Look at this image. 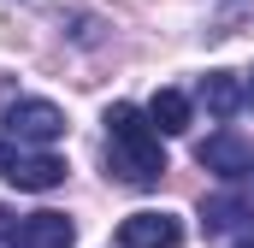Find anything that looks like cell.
I'll return each instance as SVG.
<instances>
[{"label": "cell", "mask_w": 254, "mask_h": 248, "mask_svg": "<svg viewBox=\"0 0 254 248\" xmlns=\"http://www.w3.org/2000/svg\"><path fill=\"white\" fill-rule=\"evenodd\" d=\"M254 231V195L249 189H219V195H201V231L219 237V231Z\"/></svg>", "instance_id": "4"}, {"label": "cell", "mask_w": 254, "mask_h": 248, "mask_svg": "<svg viewBox=\"0 0 254 248\" xmlns=\"http://www.w3.org/2000/svg\"><path fill=\"white\" fill-rule=\"evenodd\" d=\"M195 166L213 172V178H225V184H243V178H254V148L237 130H213V136L195 148Z\"/></svg>", "instance_id": "3"}, {"label": "cell", "mask_w": 254, "mask_h": 248, "mask_svg": "<svg viewBox=\"0 0 254 248\" xmlns=\"http://www.w3.org/2000/svg\"><path fill=\"white\" fill-rule=\"evenodd\" d=\"M243 107H249V113H254V71H249V77H243Z\"/></svg>", "instance_id": "12"}, {"label": "cell", "mask_w": 254, "mask_h": 248, "mask_svg": "<svg viewBox=\"0 0 254 248\" xmlns=\"http://www.w3.org/2000/svg\"><path fill=\"white\" fill-rule=\"evenodd\" d=\"M237 248H254V237H243V243H237Z\"/></svg>", "instance_id": "13"}, {"label": "cell", "mask_w": 254, "mask_h": 248, "mask_svg": "<svg viewBox=\"0 0 254 248\" xmlns=\"http://www.w3.org/2000/svg\"><path fill=\"white\" fill-rule=\"evenodd\" d=\"M184 243V225L172 219V213H130L125 225H119V248H178Z\"/></svg>", "instance_id": "5"}, {"label": "cell", "mask_w": 254, "mask_h": 248, "mask_svg": "<svg viewBox=\"0 0 254 248\" xmlns=\"http://www.w3.org/2000/svg\"><path fill=\"white\" fill-rule=\"evenodd\" d=\"M6 184L36 189V195H42V189H60L65 184V160L60 154H30V148H24V160H18V172H12Z\"/></svg>", "instance_id": "8"}, {"label": "cell", "mask_w": 254, "mask_h": 248, "mask_svg": "<svg viewBox=\"0 0 254 248\" xmlns=\"http://www.w3.org/2000/svg\"><path fill=\"white\" fill-rule=\"evenodd\" d=\"M107 172L130 189H154L166 178V148H160V130L148 124L142 107L130 101H113L107 107Z\"/></svg>", "instance_id": "1"}, {"label": "cell", "mask_w": 254, "mask_h": 248, "mask_svg": "<svg viewBox=\"0 0 254 248\" xmlns=\"http://www.w3.org/2000/svg\"><path fill=\"white\" fill-rule=\"evenodd\" d=\"M18 160H24V148H18V142L0 130V178H12V172H18Z\"/></svg>", "instance_id": "10"}, {"label": "cell", "mask_w": 254, "mask_h": 248, "mask_svg": "<svg viewBox=\"0 0 254 248\" xmlns=\"http://www.w3.org/2000/svg\"><path fill=\"white\" fill-rule=\"evenodd\" d=\"M201 107L213 119H237L243 113V77L237 71H207L201 77Z\"/></svg>", "instance_id": "7"}, {"label": "cell", "mask_w": 254, "mask_h": 248, "mask_svg": "<svg viewBox=\"0 0 254 248\" xmlns=\"http://www.w3.org/2000/svg\"><path fill=\"white\" fill-rule=\"evenodd\" d=\"M148 124H154L160 136H184V130H190V95L160 89V95L148 101Z\"/></svg>", "instance_id": "9"}, {"label": "cell", "mask_w": 254, "mask_h": 248, "mask_svg": "<svg viewBox=\"0 0 254 248\" xmlns=\"http://www.w3.org/2000/svg\"><path fill=\"white\" fill-rule=\"evenodd\" d=\"M77 243V225L65 213H30L18 225V248H71Z\"/></svg>", "instance_id": "6"}, {"label": "cell", "mask_w": 254, "mask_h": 248, "mask_svg": "<svg viewBox=\"0 0 254 248\" xmlns=\"http://www.w3.org/2000/svg\"><path fill=\"white\" fill-rule=\"evenodd\" d=\"M0 248H18V219L0 207Z\"/></svg>", "instance_id": "11"}, {"label": "cell", "mask_w": 254, "mask_h": 248, "mask_svg": "<svg viewBox=\"0 0 254 248\" xmlns=\"http://www.w3.org/2000/svg\"><path fill=\"white\" fill-rule=\"evenodd\" d=\"M6 136L18 148H54L65 136V113L54 101H12L6 107Z\"/></svg>", "instance_id": "2"}]
</instances>
